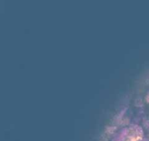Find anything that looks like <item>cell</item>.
<instances>
[{"instance_id":"7a4b0ae2","label":"cell","mask_w":149,"mask_h":141,"mask_svg":"<svg viewBox=\"0 0 149 141\" xmlns=\"http://www.w3.org/2000/svg\"><path fill=\"white\" fill-rule=\"evenodd\" d=\"M148 102H149V96H148Z\"/></svg>"},{"instance_id":"6da1fadb","label":"cell","mask_w":149,"mask_h":141,"mask_svg":"<svg viewBox=\"0 0 149 141\" xmlns=\"http://www.w3.org/2000/svg\"><path fill=\"white\" fill-rule=\"evenodd\" d=\"M146 141H149V139H148V140H146Z\"/></svg>"}]
</instances>
